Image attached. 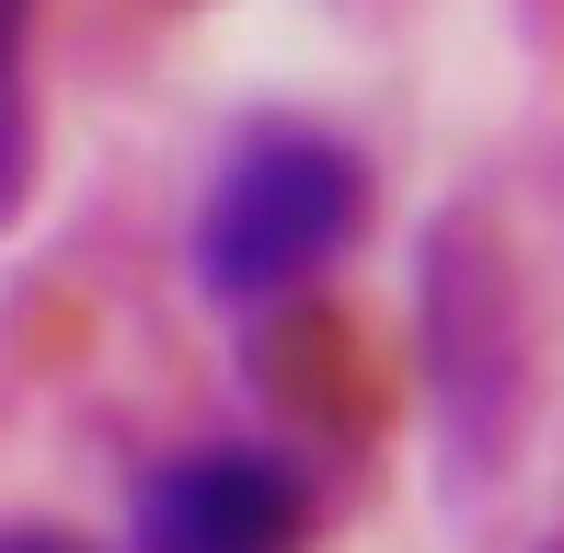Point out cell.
Masks as SVG:
<instances>
[{
    "instance_id": "1",
    "label": "cell",
    "mask_w": 564,
    "mask_h": 553,
    "mask_svg": "<svg viewBox=\"0 0 564 553\" xmlns=\"http://www.w3.org/2000/svg\"><path fill=\"white\" fill-rule=\"evenodd\" d=\"M369 219V162L323 128H253L196 196V289L219 312H276Z\"/></svg>"
},
{
    "instance_id": "2",
    "label": "cell",
    "mask_w": 564,
    "mask_h": 553,
    "mask_svg": "<svg viewBox=\"0 0 564 553\" xmlns=\"http://www.w3.org/2000/svg\"><path fill=\"white\" fill-rule=\"evenodd\" d=\"M300 531H312V485H300L289 449L208 438L139 485L127 553H300Z\"/></svg>"
},
{
    "instance_id": "3",
    "label": "cell",
    "mask_w": 564,
    "mask_h": 553,
    "mask_svg": "<svg viewBox=\"0 0 564 553\" xmlns=\"http://www.w3.org/2000/svg\"><path fill=\"white\" fill-rule=\"evenodd\" d=\"M35 185V0H0V219Z\"/></svg>"
},
{
    "instance_id": "4",
    "label": "cell",
    "mask_w": 564,
    "mask_h": 553,
    "mask_svg": "<svg viewBox=\"0 0 564 553\" xmlns=\"http://www.w3.org/2000/svg\"><path fill=\"white\" fill-rule=\"evenodd\" d=\"M0 553H82V542H58V531H0Z\"/></svg>"
},
{
    "instance_id": "5",
    "label": "cell",
    "mask_w": 564,
    "mask_h": 553,
    "mask_svg": "<svg viewBox=\"0 0 564 553\" xmlns=\"http://www.w3.org/2000/svg\"><path fill=\"white\" fill-rule=\"evenodd\" d=\"M553 553H564V542H553Z\"/></svg>"
}]
</instances>
